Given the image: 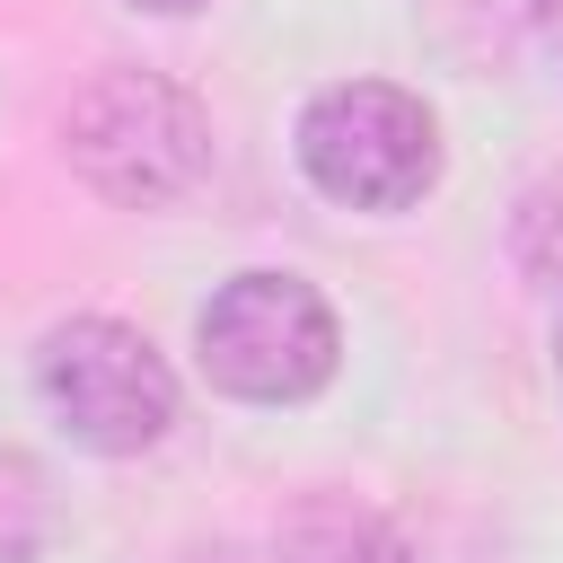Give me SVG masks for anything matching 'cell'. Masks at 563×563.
<instances>
[{"instance_id": "cell-1", "label": "cell", "mask_w": 563, "mask_h": 563, "mask_svg": "<svg viewBox=\"0 0 563 563\" xmlns=\"http://www.w3.org/2000/svg\"><path fill=\"white\" fill-rule=\"evenodd\" d=\"M62 150L88 194L123 211H158L211 176V114L194 88L158 70H97L62 114Z\"/></svg>"}, {"instance_id": "cell-2", "label": "cell", "mask_w": 563, "mask_h": 563, "mask_svg": "<svg viewBox=\"0 0 563 563\" xmlns=\"http://www.w3.org/2000/svg\"><path fill=\"white\" fill-rule=\"evenodd\" d=\"M299 176L343 211H413L440 185V123L396 79H334L299 106Z\"/></svg>"}, {"instance_id": "cell-3", "label": "cell", "mask_w": 563, "mask_h": 563, "mask_svg": "<svg viewBox=\"0 0 563 563\" xmlns=\"http://www.w3.org/2000/svg\"><path fill=\"white\" fill-rule=\"evenodd\" d=\"M194 352H202V378L220 396L308 405L334 378L343 334H334V308L317 299V282H299V273H238V282H220L202 299Z\"/></svg>"}, {"instance_id": "cell-4", "label": "cell", "mask_w": 563, "mask_h": 563, "mask_svg": "<svg viewBox=\"0 0 563 563\" xmlns=\"http://www.w3.org/2000/svg\"><path fill=\"white\" fill-rule=\"evenodd\" d=\"M35 396H44V413L88 457H141L176 422V369L123 317H70V325H53L44 352H35Z\"/></svg>"}, {"instance_id": "cell-5", "label": "cell", "mask_w": 563, "mask_h": 563, "mask_svg": "<svg viewBox=\"0 0 563 563\" xmlns=\"http://www.w3.org/2000/svg\"><path fill=\"white\" fill-rule=\"evenodd\" d=\"M273 563H413V545L352 493H308L273 528Z\"/></svg>"}, {"instance_id": "cell-6", "label": "cell", "mask_w": 563, "mask_h": 563, "mask_svg": "<svg viewBox=\"0 0 563 563\" xmlns=\"http://www.w3.org/2000/svg\"><path fill=\"white\" fill-rule=\"evenodd\" d=\"M53 545V484L26 449H0V563H44Z\"/></svg>"}, {"instance_id": "cell-7", "label": "cell", "mask_w": 563, "mask_h": 563, "mask_svg": "<svg viewBox=\"0 0 563 563\" xmlns=\"http://www.w3.org/2000/svg\"><path fill=\"white\" fill-rule=\"evenodd\" d=\"M132 9H158V18H185V9H202V0H132Z\"/></svg>"}, {"instance_id": "cell-8", "label": "cell", "mask_w": 563, "mask_h": 563, "mask_svg": "<svg viewBox=\"0 0 563 563\" xmlns=\"http://www.w3.org/2000/svg\"><path fill=\"white\" fill-rule=\"evenodd\" d=\"M554 369H563V317H554Z\"/></svg>"}]
</instances>
